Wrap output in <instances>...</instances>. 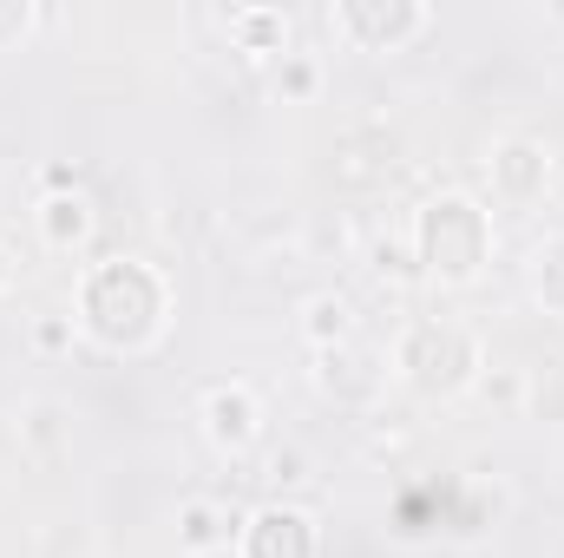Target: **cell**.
Here are the masks:
<instances>
[{"mask_svg": "<svg viewBox=\"0 0 564 558\" xmlns=\"http://www.w3.org/2000/svg\"><path fill=\"white\" fill-rule=\"evenodd\" d=\"M421 250L440 277H473L479 270V250H486V224L466 197H440L426 204V224H421Z\"/></svg>", "mask_w": 564, "mask_h": 558, "instance_id": "cell-1", "label": "cell"}, {"mask_svg": "<svg viewBox=\"0 0 564 558\" xmlns=\"http://www.w3.org/2000/svg\"><path fill=\"white\" fill-rule=\"evenodd\" d=\"M328 20H335L341 33L368 40V46H401L408 33L426 26V7H368V0H348V7H335Z\"/></svg>", "mask_w": 564, "mask_h": 558, "instance_id": "cell-2", "label": "cell"}, {"mask_svg": "<svg viewBox=\"0 0 564 558\" xmlns=\"http://www.w3.org/2000/svg\"><path fill=\"white\" fill-rule=\"evenodd\" d=\"M204 415H210V440H224V447H250L257 440V401H250V388H217L204 401Z\"/></svg>", "mask_w": 564, "mask_h": 558, "instance_id": "cell-3", "label": "cell"}, {"mask_svg": "<svg viewBox=\"0 0 564 558\" xmlns=\"http://www.w3.org/2000/svg\"><path fill=\"white\" fill-rule=\"evenodd\" d=\"M257 546H270V558H308L315 552V539H308V519L302 513H263L257 519V533H250V552Z\"/></svg>", "mask_w": 564, "mask_h": 558, "instance_id": "cell-4", "label": "cell"}, {"mask_svg": "<svg viewBox=\"0 0 564 558\" xmlns=\"http://www.w3.org/2000/svg\"><path fill=\"white\" fill-rule=\"evenodd\" d=\"M492 171H499V184H506V191H532V184L545 178V158H539V144L512 139L499 158H492Z\"/></svg>", "mask_w": 564, "mask_h": 558, "instance_id": "cell-5", "label": "cell"}, {"mask_svg": "<svg viewBox=\"0 0 564 558\" xmlns=\"http://www.w3.org/2000/svg\"><path fill=\"white\" fill-rule=\"evenodd\" d=\"M40 224H46L53 244H79V237H86V197H53Z\"/></svg>", "mask_w": 564, "mask_h": 558, "instance_id": "cell-6", "label": "cell"}, {"mask_svg": "<svg viewBox=\"0 0 564 558\" xmlns=\"http://www.w3.org/2000/svg\"><path fill=\"white\" fill-rule=\"evenodd\" d=\"M230 26L243 33V46H250V53H263L270 40L289 33V20H282V13H230Z\"/></svg>", "mask_w": 564, "mask_h": 558, "instance_id": "cell-7", "label": "cell"}, {"mask_svg": "<svg viewBox=\"0 0 564 558\" xmlns=\"http://www.w3.org/2000/svg\"><path fill=\"white\" fill-rule=\"evenodd\" d=\"M217 539H230V533H217V513H210V506H191V513H184V546H191V552H210Z\"/></svg>", "mask_w": 564, "mask_h": 558, "instance_id": "cell-8", "label": "cell"}, {"mask_svg": "<svg viewBox=\"0 0 564 558\" xmlns=\"http://www.w3.org/2000/svg\"><path fill=\"white\" fill-rule=\"evenodd\" d=\"M341 329H348V309H341V302H328V296H322V302H308V335H322V342H328V335H341Z\"/></svg>", "mask_w": 564, "mask_h": 558, "instance_id": "cell-9", "label": "cell"}, {"mask_svg": "<svg viewBox=\"0 0 564 558\" xmlns=\"http://www.w3.org/2000/svg\"><path fill=\"white\" fill-rule=\"evenodd\" d=\"M26 26H33V7H0V46H7V40H20Z\"/></svg>", "mask_w": 564, "mask_h": 558, "instance_id": "cell-10", "label": "cell"}, {"mask_svg": "<svg viewBox=\"0 0 564 558\" xmlns=\"http://www.w3.org/2000/svg\"><path fill=\"white\" fill-rule=\"evenodd\" d=\"M282 86H289V93H308V86H315V66H308V60H289Z\"/></svg>", "mask_w": 564, "mask_h": 558, "instance_id": "cell-11", "label": "cell"}, {"mask_svg": "<svg viewBox=\"0 0 564 558\" xmlns=\"http://www.w3.org/2000/svg\"><path fill=\"white\" fill-rule=\"evenodd\" d=\"M66 342V322H40V348H59Z\"/></svg>", "mask_w": 564, "mask_h": 558, "instance_id": "cell-12", "label": "cell"}, {"mask_svg": "<svg viewBox=\"0 0 564 558\" xmlns=\"http://www.w3.org/2000/svg\"><path fill=\"white\" fill-rule=\"evenodd\" d=\"M0 282H7V257H0Z\"/></svg>", "mask_w": 564, "mask_h": 558, "instance_id": "cell-13", "label": "cell"}]
</instances>
